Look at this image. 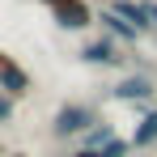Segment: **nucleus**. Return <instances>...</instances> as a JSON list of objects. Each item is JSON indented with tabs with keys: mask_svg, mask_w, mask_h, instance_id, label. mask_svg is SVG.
Listing matches in <instances>:
<instances>
[{
	"mask_svg": "<svg viewBox=\"0 0 157 157\" xmlns=\"http://www.w3.org/2000/svg\"><path fill=\"white\" fill-rule=\"evenodd\" d=\"M13 115H17V98L0 94V123H13Z\"/></svg>",
	"mask_w": 157,
	"mask_h": 157,
	"instance_id": "nucleus-11",
	"label": "nucleus"
},
{
	"mask_svg": "<svg viewBox=\"0 0 157 157\" xmlns=\"http://www.w3.org/2000/svg\"><path fill=\"white\" fill-rule=\"evenodd\" d=\"M110 9H115L119 17H128L136 30L153 34V13H149V4H144V0H110Z\"/></svg>",
	"mask_w": 157,
	"mask_h": 157,
	"instance_id": "nucleus-7",
	"label": "nucleus"
},
{
	"mask_svg": "<svg viewBox=\"0 0 157 157\" xmlns=\"http://www.w3.org/2000/svg\"><path fill=\"white\" fill-rule=\"evenodd\" d=\"M102 98H110V102H128V106H136V110L144 115V110L153 106V98H157V81L149 77V72H132V77H119Z\"/></svg>",
	"mask_w": 157,
	"mask_h": 157,
	"instance_id": "nucleus-3",
	"label": "nucleus"
},
{
	"mask_svg": "<svg viewBox=\"0 0 157 157\" xmlns=\"http://www.w3.org/2000/svg\"><path fill=\"white\" fill-rule=\"evenodd\" d=\"M115 136H119V132H115V123H110V119H98L94 128L81 136V149H94V153H98L106 140H115Z\"/></svg>",
	"mask_w": 157,
	"mask_h": 157,
	"instance_id": "nucleus-9",
	"label": "nucleus"
},
{
	"mask_svg": "<svg viewBox=\"0 0 157 157\" xmlns=\"http://www.w3.org/2000/svg\"><path fill=\"white\" fill-rule=\"evenodd\" d=\"M102 119V110L85 98H72V102H59L51 115V140H81L85 132Z\"/></svg>",
	"mask_w": 157,
	"mask_h": 157,
	"instance_id": "nucleus-1",
	"label": "nucleus"
},
{
	"mask_svg": "<svg viewBox=\"0 0 157 157\" xmlns=\"http://www.w3.org/2000/svg\"><path fill=\"white\" fill-rule=\"evenodd\" d=\"M132 149H136V153L157 149V102L140 115V123H136V132H132Z\"/></svg>",
	"mask_w": 157,
	"mask_h": 157,
	"instance_id": "nucleus-8",
	"label": "nucleus"
},
{
	"mask_svg": "<svg viewBox=\"0 0 157 157\" xmlns=\"http://www.w3.org/2000/svg\"><path fill=\"white\" fill-rule=\"evenodd\" d=\"M9 157H30V153H21V149H17V153H9Z\"/></svg>",
	"mask_w": 157,
	"mask_h": 157,
	"instance_id": "nucleus-15",
	"label": "nucleus"
},
{
	"mask_svg": "<svg viewBox=\"0 0 157 157\" xmlns=\"http://www.w3.org/2000/svg\"><path fill=\"white\" fill-rule=\"evenodd\" d=\"M68 157H94V149H72Z\"/></svg>",
	"mask_w": 157,
	"mask_h": 157,
	"instance_id": "nucleus-13",
	"label": "nucleus"
},
{
	"mask_svg": "<svg viewBox=\"0 0 157 157\" xmlns=\"http://www.w3.org/2000/svg\"><path fill=\"white\" fill-rule=\"evenodd\" d=\"M149 4V13H153V34H157V0H144Z\"/></svg>",
	"mask_w": 157,
	"mask_h": 157,
	"instance_id": "nucleus-12",
	"label": "nucleus"
},
{
	"mask_svg": "<svg viewBox=\"0 0 157 157\" xmlns=\"http://www.w3.org/2000/svg\"><path fill=\"white\" fill-rule=\"evenodd\" d=\"M30 89H34V77L0 47V94H9V98L21 102V98H30Z\"/></svg>",
	"mask_w": 157,
	"mask_h": 157,
	"instance_id": "nucleus-5",
	"label": "nucleus"
},
{
	"mask_svg": "<svg viewBox=\"0 0 157 157\" xmlns=\"http://www.w3.org/2000/svg\"><path fill=\"white\" fill-rule=\"evenodd\" d=\"M38 4H47V9H55V4H64V0H38Z\"/></svg>",
	"mask_w": 157,
	"mask_h": 157,
	"instance_id": "nucleus-14",
	"label": "nucleus"
},
{
	"mask_svg": "<svg viewBox=\"0 0 157 157\" xmlns=\"http://www.w3.org/2000/svg\"><path fill=\"white\" fill-rule=\"evenodd\" d=\"M98 26H102L106 34H110V38H119L123 47H140V43L149 38L144 30H136V26L128 21V17H119L115 9H98Z\"/></svg>",
	"mask_w": 157,
	"mask_h": 157,
	"instance_id": "nucleus-6",
	"label": "nucleus"
},
{
	"mask_svg": "<svg viewBox=\"0 0 157 157\" xmlns=\"http://www.w3.org/2000/svg\"><path fill=\"white\" fill-rule=\"evenodd\" d=\"M51 21L59 30H68V34H85L89 26H98V9L89 0H64V4L51 9Z\"/></svg>",
	"mask_w": 157,
	"mask_h": 157,
	"instance_id": "nucleus-4",
	"label": "nucleus"
},
{
	"mask_svg": "<svg viewBox=\"0 0 157 157\" xmlns=\"http://www.w3.org/2000/svg\"><path fill=\"white\" fill-rule=\"evenodd\" d=\"M77 59L85 68H110V72H123L128 68V47L110 34H98V38H85L77 47Z\"/></svg>",
	"mask_w": 157,
	"mask_h": 157,
	"instance_id": "nucleus-2",
	"label": "nucleus"
},
{
	"mask_svg": "<svg viewBox=\"0 0 157 157\" xmlns=\"http://www.w3.org/2000/svg\"><path fill=\"white\" fill-rule=\"evenodd\" d=\"M132 153H136V149H132V136H115V140H106L94 157H132Z\"/></svg>",
	"mask_w": 157,
	"mask_h": 157,
	"instance_id": "nucleus-10",
	"label": "nucleus"
}]
</instances>
